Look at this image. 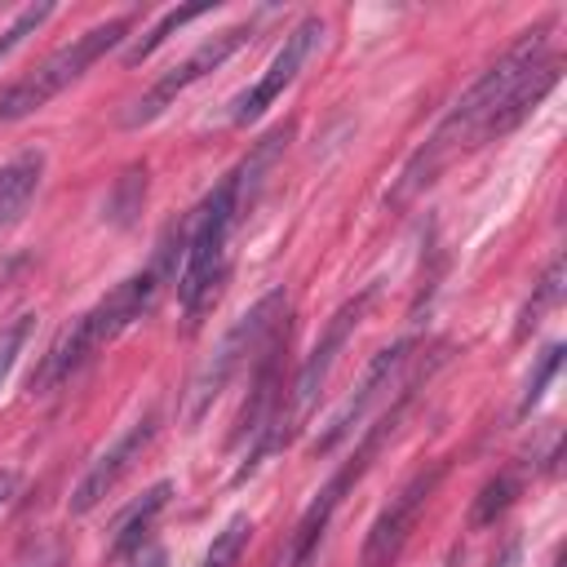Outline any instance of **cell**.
I'll return each mask as SVG.
<instances>
[{
  "label": "cell",
  "mask_w": 567,
  "mask_h": 567,
  "mask_svg": "<svg viewBox=\"0 0 567 567\" xmlns=\"http://www.w3.org/2000/svg\"><path fill=\"white\" fill-rule=\"evenodd\" d=\"M204 13H213V4H186V9H168V13H164V18H159V22L146 31V35H137V40L124 49V62H128V66L146 62V58H151V53H155V49H159V44H164L173 31H182L186 22H195V18H204Z\"/></svg>",
  "instance_id": "obj_18"
},
{
  "label": "cell",
  "mask_w": 567,
  "mask_h": 567,
  "mask_svg": "<svg viewBox=\"0 0 567 567\" xmlns=\"http://www.w3.org/2000/svg\"><path fill=\"white\" fill-rule=\"evenodd\" d=\"M248 536H252V518H248V514H230L226 527H221V532L213 536V545L204 549L199 567H235L239 554L248 549Z\"/></svg>",
  "instance_id": "obj_20"
},
{
  "label": "cell",
  "mask_w": 567,
  "mask_h": 567,
  "mask_svg": "<svg viewBox=\"0 0 567 567\" xmlns=\"http://www.w3.org/2000/svg\"><path fill=\"white\" fill-rule=\"evenodd\" d=\"M372 301H377V284H368L363 292H354L350 301H341V306L332 310L328 328L319 332L315 350L301 359V368H297V377H292V385H288V399H284V416H279V439H284V447H288V439L301 430V421L310 416V408L319 403V394H323V385H328V377H332V368H337L346 341L354 337V328L363 323V315H368Z\"/></svg>",
  "instance_id": "obj_8"
},
{
  "label": "cell",
  "mask_w": 567,
  "mask_h": 567,
  "mask_svg": "<svg viewBox=\"0 0 567 567\" xmlns=\"http://www.w3.org/2000/svg\"><path fill=\"white\" fill-rule=\"evenodd\" d=\"M412 350H416V337H399L394 346H385V350H377V354H372V363L363 368V377H359L354 394L332 412V421L323 425V434L310 443L319 456H323V452H332L341 439H350V434L359 430V421H363L381 399H390V385H394V381H399V372L408 368Z\"/></svg>",
  "instance_id": "obj_12"
},
{
  "label": "cell",
  "mask_w": 567,
  "mask_h": 567,
  "mask_svg": "<svg viewBox=\"0 0 567 567\" xmlns=\"http://www.w3.org/2000/svg\"><path fill=\"white\" fill-rule=\"evenodd\" d=\"M252 40V22H239V27H226V31H217V35H208L195 53H186L177 66H168L124 115H120V128H142V124H151V120H159L190 84H199L208 71H217L226 58H235L244 44Z\"/></svg>",
  "instance_id": "obj_10"
},
{
  "label": "cell",
  "mask_w": 567,
  "mask_h": 567,
  "mask_svg": "<svg viewBox=\"0 0 567 567\" xmlns=\"http://www.w3.org/2000/svg\"><path fill=\"white\" fill-rule=\"evenodd\" d=\"M284 350H288V319L252 354L248 399H244L239 421H235V434H230V443L244 447L239 470H235V483H244L270 452L284 447V439H279V416H284V399H288V390H284Z\"/></svg>",
  "instance_id": "obj_6"
},
{
  "label": "cell",
  "mask_w": 567,
  "mask_h": 567,
  "mask_svg": "<svg viewBox=\"0 0 567 567\" xmlns=\"http://www.w3.org/2000/svg\"><path fill=\"white\" fill-rule=\"evenodd\" d=\"M284 319H288V292H284V288H270L266 297H257V301L226 328V337L213 346V354L204 359V368H199L195 381H190V394H186V421H190V425L221 399V390L230 385V377H235L244 363H252V354L266 346V337H270Z\"/></svg>",
  "instance_id": "obj_7"
},
{
  "label": "cell",
  "mask_w": 567,
  "mask_h": 567,
  "mask_svg": "<svg viewBox=\"0 0 567 567\" xmlns=\"http://www.w3.org/2000/svg\"><path fill=\"white\" fill-rule=\"evenodd\" d=\"M31 328H35V315H13V319L0 328V385H4V377L13 372V363H18V354H22L27 337H31Z\"/></svg>",
  "instance_id": "obj_23"
},
{
  "label": "cell",
  "mask_w": 567,
  "mask_h": 567,
  "mask_svg": "<svg viewBox=\"0 0 567 567\" xmlns=\"http://www.w3.org/2000/svg\"><path fill=\"white\" fill-rule=\"evenodd\" d=\"M168 496H173V483L168 478H159V483H151L120 518H115V527H111V558H133L142 545H146V527L155 523V514L168 505Z\"/></svg>",
  "instance_id": "obj_14"
},
{
  "label": "cell",
  "mask_w": 567,
  "mask_h": 567,
  "mask_svg": "<svg viewBox=\"0 0 567 567\" xmlns=\"http://www.w3.org/2000/svg\"><path fill=\"white\" fill-rule=\"evenodd\" d=\"M549 567H563V558H558V554H554V563H549Z\"/></svg>",
  "instance_id": "obj_28"
},
{
  "label": "cell",
  "mask_w": 567,
  "mask_h": 567,
  "mask_svg": "<svg viewBox=\"0 0 567 567\" xmlns=\"http://www.w3.org/2000/svg\"><path fill=\"white\" fill-rule=\"evenodd\" d=\"M22 567H62V549L53 545V549H44V554H35L31 563H22Z\"/></svg>",
  "instance_id": "obj_27"
},
{
  "label": "cell",
  "mask_w": 567,
  "mask_h": 567,
  "mask_svg": "<svg viewBox=\"0 0 567 567\" xmlns=\"http://www.w3.org/2000/svg\"><path fill=\"white\" fill-rule=\"evenodd\" d=\"M155 425H159V416L155 412H146V416H137L106 452H97V461L84 470V478L75 483V492H71V514L80 518V514H89V509H97L115 487H120V478L142 461V452L151 447V439H155Z\"/></svg>",
  "instance_id": "obj_13"
},
{
  "label": "cell",
  "mask_w": 567,
  "mask_h": 567,
  "mask_svg": "<svg viewBox=\"0 0 567 567\" xmlns=\"http://www.w3.org/2000/svg\"><path fill=\"white\" fill-rule=\"evenodd\" d=\"M182 235H186V226L173 221V226L164 230V239L155 244V257H151L142 270H133L128 279H120L102 301H93V306L49 346V354H44V359L35 363V372H31V394H53V390L66 385L71 377H80L115 337H124L137 319L151 315V306L159 301V292H164L168 284H177Z\"/></svg>",
  "instance_id": "obj_3"
},
{
  "label": "cell",
  "mask_w": 567,
  "mask_h": 567,
  "mask_svg": "<svg viewBox=\"0 0 567 567\" xmlns=\"http://www.w3.org/2000/svg\"><path fill=\"white\" fill-rule=\"evenodd\" d=\"M142 199H146V164H128L124 177L115 182L111 199H106V221L128 226L142 213Z\"/></svg>",
  "instance_id": "obj_19"
},
{
  "label": "cell",
  "mask_w": 567,
  "mask_h": 567,
  "mask_svg": "<svg viewBox=\"0 0 567 567\" xmlns=\"http://www.w3.org/2000/svg\"><path fill=\"white\" fill-rule=\"evenodd\" d=\"M133 563H137V567H164V549H155V545H142V549L133 554Z\"/></svg>",
  "instance_id": "obj_26"
},
{
  "label": "cell",
  "mask_w": 567,
  "mask_h": 567,
  "mask_svg": "<svg viewBox=\"0 0 567 567\" xmlns=\"http://www.w3.org/2000/svg\"><path fill=\"white\" fill-rule=\"evenodd\" d=\"M18 483H22V478H18V470H0V509L18 496Z\"/></svg>",
  "instance_id": "obj_25"
},
{
  "label": "cell",
  "mask_w": 567,
  "mask_h": 567,
  "mask_svg": "<svg viewBox=\"0 0 567 567\" xmlns=\"http://www.w3.org/2000/svg\"><path fill=\"white\" fill-rule=\"evenodd\" d=\"M412 394H416V381H408L403 390H399V399H394V408L390 412H381L372 425H368V434L354 443V452L337 465V474L319 487V496L306 505V514H301V523H297V532H292V540H288V549H284V567H306L310 563V554H315V545H319V536L328 532V523H332V514L341 509V501L359 487V478L372 470V461H377V452L399 434V425H403V416H408V403H412Z\"/></svg>",
  "instance_id": "obj_5"
},
{
  "label": "cell",
  "mask_w": 567,
  "mask_h": 567,
  "mask_svg": "<svg viewBox=\"0 0 567 567\" xmlns=\"http://www.w3.org/2000/svg\"><path fill=\"white\" fill-rule=\"evenodd\" d=\"M292 137V124H279L270 128L199 204L190 217H182L186 235H182V266H177V297H182V310L190 319V328L217 306L221 297V284L230 275V235L244 217V208L252 204L261 177L270 173L275 155L288 146Z\"/></svg>",
  "instance_id": "obj_2"
},
{
  "label": "cell",
  "mask_w": 567,
  "mask_h": 567,
  "mask_svg": "<svg viewBox=\"0 0 567 567\" xmlns=\"http://www.w3.org/2000/svg\"><path fill=\"white\" fill-rule=\"evenodd\" d=\"M443 474H447V461L421 465V470L381 505V514L372 518V527H368V536H363L359 567H394V563H399V554H403V545L412 540V532H416V523H421L430 496L439 492Z\"/></svg>",
  "instance_id": "obj_9"
},
{
  "label": "cell",
  "mask_w": 567,
  "mask_h": 567,
  "mask_svg": "<svg viewBox=\"0 0 567 567\" xmlns=\"http://www.w3.org/2000/svg\"><path fill=\"white\" fill-rule=\"evenodd\" d=\"M49 18H53V4H49V0H44V4H27V9H22V13L0 31V62H4V58H9L27 35H35Z\"/></svg>",
  "instance_id": "obj_22"
},
{
  "label": "cell",
  "mask_w": 567,
  "mask_h": 567,
  "mask_svg": "<svg viewBox=\"0 0 567 567\" xmlns=\"http://www.w3.org/2000/svg\"><path fill=\"white\" fill-rule=\"evenodd\" d=\"M319 44H323V18H319V13H306V18L284 35V44H279L275 58L266 62V71L230 102V124H252L266 106H275V102L284 97V89L301 75V66L315 58Z\"/></svg>",
  "instance_id": "obj_11"
},
{
  "label": "cell",
  "mask_w": 567,
  "mask_h": 567,
  "mask_svg": "<svg viewBox=\"0 0 567 567\" xmlns=\"http://www.w3.org/2000/svg\"><path fill=\"white\" fill-rule=\"evenodd\" d=\"M558 75H563V58L549 44V22L518 31V40L447 106V115L434 124L425 146L408 159L394 186V204H408L412 195H421L456 155L514 133L549 97Z\"/></svg>",
  "instance_id": "obj_1"
},
{
  "label": "cell",
  "mask_w": 567,
  "mask_h": 567,
  "mask_svg": "<svg viewBox=\"0 0 567 567\" xmlns=\"http://www.w3.org/2000/svg\"><path fill=\"white\" fill-rule=\"evenodd\" d=\"M558 368H563V341H549V346L536 354V368L527 372V385H523V399H518V416H527V412L540 403V394H545V385L558 377Z\"/></svg>",
  "instance_id": "obj_21"
},
{
  "label": "cell",
  "mask_w": 567,
  "mask_h": 567,
  "mask_svg": "<svg viewBox=\"0 0 567 567\" xmlns=\"http://www.w3.org/2000/svg\"><path fill=\"white\" fill-rule=\"evenodd\" d=\"M518 492H523V478H518L514 470H501L496 478H487V483L478 487V496H474L470 527H474V532H478V527H492V523L518 501Z\"/></svg>",
  "instance_id": "obj_17"
},
{
  "label": "cell",
  "mask_w": 567,
  "mask_h": 567,
  "mask_svg": "<svg viewBox=\"0 0 567 567\" xmlns=\"http://www.w3.org/2000/svg\"><path fill=\"white\" fill-rule=\"evenodd\" d=\"M128 31H133V18L120 13V18H106V22L71 35L40 66H31L27 75H18L13 84L0 89V120H27V115H35L44 102H53L62 89H71L97 58H106Z\"/></svg>",
  "instance_id": "obj_4"
},
{
  "label": "cell",
  "mask_w": 567,
  "mask_h": 567,
  "mask_svg": "<svg viewBox=\"0 0 567 567\" xmlns=\"http://www.w3.org/2000/svg\"><path fill=\"white\" fill-rule=\"evenodd\" d=\"M487 567H523V536H509L496 554H492V563Z\"/></svg>",
  "instance_id": "obj_24"
},
{
  "label": "cell",
  "mask_w": 567,
  "mask_h": 567,
  "mask_svg": "<svg viewBox=\"0 0 567 567\" xmlns=\"http://www.w3.org/2000/svg\"><path fill=\"white\" fill-rule=\"evenodd\" d=\"M44 177V151H22L0 168V235L27 213Z\"/></svg>",
  "instance_id": "obj_15"
},
{
  "label": "cell",
  "mask_w": 567,
  "mask_h": 567,
  "mask_svg": "<svg viewBox=\"0 0 567 567\" xmlns=\"http://www.w3.org/2000/svg\"><path fill=\"white\" fill-rule=\"evenodd\" d=\"M563 257H554L549 266H545V275L532 284V297L523 301V310H518V323H514V337L518 341H527L540 323H545V315L549 310H558V301H563Z\"/></svg>",
  "instance_id": "obj_16"
}]
</instances>
